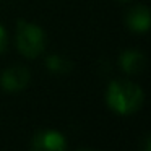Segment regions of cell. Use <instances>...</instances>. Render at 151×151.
Listing matches in <instances>:
<instances>
[{"label":"cell","mask_w":151,"mask_h":151,"mask_svg":"<svg viewBox=\"0 0 151 151\" xmlns=\"http://www.w3.org/2000/svg\"><path fill=\"white\" fill-rule=\"evenodd\" d=\"M107 106L119 115L135 114L143 104V91L130 80H115L107 88Z\"/></svg>","instance_id":"cell-1"},{"label":"cell","mask_w":151,"mask_h":151,"mask_svg":"<svg viewBox=\"0 0 151 151\" xmlns=\"http://www.w3.org/2000/svg\"><path fill=\"white\" fill-rule=\"evenodd\" d=\"M17 47L24 57L36 59L44 52L46 36L37 24L20 20L17 23Z\"/></svg>","instance_id":"cell-2"},{"label":"cell","mask_w":151,"mask_h":151,"mask_svg":"<svg viewBox=\"0 0 151 151\" xmlns=\"http://www.w3.org/2000/svg\"><path fill=\"white\" fill-rule=\"evenodd\" d=\"M29 80H31V75L26 67L13 65L2 72V75H0V86H2L4 91L18 93L29 85Z\"/></svg>","instance_id":"cell-3"},{"label":"cell","mask_w":151,"mask_h":151,"mask_svg":"<svg viewBox=\"0 0 151 151\" xmlns=\"http://www.w3.org/2000/svg\"><path fill=\"white\" fill-rule=\"evenodd\" d=\"M31 146L34 150H50V151H62L67 148V141L62 133L55 130H42L33 137Z\"/></svg>","instance_id":"cell-4"},{"label":"cell","mask_w":151,"mask_h":151,"mask_svg":"<svg viewBox=\"0 0 151 151\" xmlns=\"http://www.w3.org/2000/svg\"><path fill=\"white\" fill-rule=\"evenodd\" d=\"M127 26L133 33H145L150 28V10L145 5H137L127 13Z\"/></svg>","instance_id":"cell-5"},{"label":"cell","mask_w":151,"mask_h":151,"mask_svg":"<svg viewBox=\"0 0 151 151\" xmlns=\"http://www.w3.org/2000/svg\"><path fill=\"white\" fill-rule=\"evenodd\" d=\"M146 65V57L140 50H125L120 55V67L127 75H138Z\"/></svg>","instance_id":"cell-6"},{"label":"cell","mask_w":151,"mask_h":151,"mask_svg":"<svg viewBox=\"0 0 151 151\" xmlns=\"http://www.w3.org/2000/svg\"><path fill=\"white\" fill-rule=\"evenodd\" d=\"M46 65L50 72L57 75H65L72 70V62L63 55H50L46 60Z\"/></svg>","instance_id":"cell-7"},{"label":"cell","mask_w":151,"mask_h":151,"mask_svg":"<svg viewBox=\"0 0 151 151\" xmlns=\"http://www.w3.org/2000/svg\"><path fill=\"white\" fill-rule=\"evenodd\" d=\"M7 50V33H5V28L0 24V54H4Z\"/></svg>","instance_id":"cell-8"},{"label":"cell","mask_w":151,"mask_h":151,"mask_svg":"<svg viewBox=\"0 0 151 151\" xmlns=\"http://www.w3.org/2000/svg\"><path fill=\"white\" fill-rule=\"evenodd\" d=\"M119 2H124V4H125V2H132V0H119Z\"/></svg>","instance_id":"cell-9"}]
</instances>
